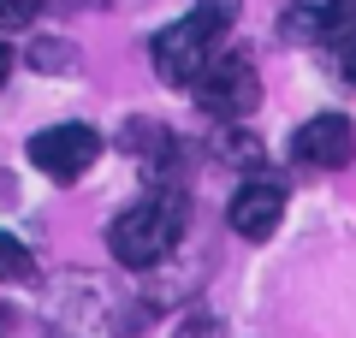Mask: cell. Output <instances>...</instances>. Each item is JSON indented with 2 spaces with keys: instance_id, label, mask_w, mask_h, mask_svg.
<instances>
[{
  "instance_id": "3957f363",
  "label": "cell",
  "mask_w": 356,
  "mask_h": 338,
  "mask_svg": "<svg viewBox=\"0 0 356 338\" xmlns=\"http://www.w3.org/2000/svg\"><path fill=\"white\" fill-rule=\"evenodd\" d=\"M214 30L202 24V18H178V24H166L161 36L149 42V54H154V72H161V83L166 89H191L196 83V72H202L208 60H214Z\"/></svg>"
},
{
  "instance_id": "ba28073f",
  "label": "cell",
  "mask_w": 356,
  "mask_h": 338,
  "mask_svg": "<svg viewBox=\"0 0 356 338\" xmlns=\"http://www.w3.org/2000/svg\"><path fill=\"white\" fill-rule=\"evenodd\" d=\"M125 149L161 172V166H172V131L154 125V119H131V125H125Z\"/></svg>"
},
{
  "instance_id": "277c9868",
  "label": "cell",
  "mask_w": 356,
  "mask_h": 338,
  "mask_svg": "<svg viewBox=\"0 0 356 338\" xmlns=\"http://www.w3.org/2000/svg\"><path fill=\"white\" fill-rule=\"evenodd\" d=\"M30 161H36V172H48L54 184H77L89 166L102 161V137H95L89 125L36 131V137H30Z\"/></svg>"
},
{
  "instance_id": "8992f818",
  "label": "cell",
  "mask_w": 356,
  "mask_h": 338,
  "mask_svg": "<svg viewBox=\"0 0 356 338\" xmlns=\"http://www.w3.org/2000/svg\"><path fill=\"white\" fill-rule=\"evenodd\" d=\"M350 30H356V0H291L280 18L285 42H321V48H332Z\"/></svg>"
},
{
  "instance_id": "7c38bea8",
  "label": "cell",
  "mask_w": 356,
  "mask_h": 338,
  "mask_svg": "<svg viewBox=\"0 0 356 338\" xmlns=\"http://www.w3.org/2000/svg\"><path fill=\"white\" fill-rule=\"evenodd\" d=\"M238 6H243V0H196V18H202L214 36H226V30L238 24Z\"/></svg>"
},
{
  "instance_id": "30bf717a",
  "label": "cell",
  "mask_w": 356,
  "mask_h": 338,
  "mask_svg": "<svg viewBox=\"0 0 356 338\" xmlns=\"http://www.w3.org/2000/svg\"><path fill=\"white\" fill-rule=\"evenodd\" d=\"M214 149H220V161H226V166H255V161H261V143H255V131H238V125L220 131Z\"/></svg>"
},
{
  "instance_id": "5bb4252c",
  "label": "cell",
  "mask_w": 356,
  "mask_h": 338,
  "mask_svg": "<svg viewBox=\"0 0 356 338\" xmlns=\"http://www.w3.org/2000/svg\"><path fill=\"white\" fill-rule=\"evenodd\" d=\"M178 338H226V326H220L214 314H191V321L178 326Z\"/></svg>"
},
{
  "instance_id": "4fadbf2b",
  "label": "cell",
  "mask_w": 356,
  "mask_h": 338,
  "mask_svg": "<svg viewBox=\"0 0 356 338\" xmlns=\"http://www.w3.org/2000/svg\"><path fill=\"white\" fill-rule=\"evenodd\" d=\"M36 6H42V0H0V24H6V30L30 24V18H36Z\"/></svg>"
},
{
  "instance_id": "2e32d148",
  "label": "cell",
  "mask_w": 356,
  "mask_h": 338,
  "mask_svg": "<svg viewBox=\"0 0 356 338\" xmlns=\"http://www.w3.org/2000/svg\"><path fill=\"white\" fill-rule=\"evenodd\" d=\"M13 77V54H6V42H0V83Z\"/></svg>"
},
{
  "instance_id": "52a82bcc",
  "label": "cell",
  "mask_w": 356,
  "mask_h": 338,
  "mask_svg": "<svg viewBox=\"0 0 356 338\" xmlns=\"http://www.w3.org/2000/svg\"><path fill=\"white\" fill-rule=\"evenodd\" d=\"M280 220H285V190L280 184H243L226 208V225L243 243H267L280 232Z\"/></svg>"
},
{
  "instance_id": "6da1fadb",
  "label": "cell",
  "mask_w": 356,
  "mask_h": 338,
  "mask_svg": "<svg viewBox=\"0 0 356 338\" xmlns=\"http://www.w3.org/2000/svg\"><path fill=\"white\" fill-rule=\"evenodd\" d=\"M184 225H191V202L178 196L172 184H161V190H149L137 208H125V214L113 220V232H107V250H113L119 267H137V273H149V267H161L166 255L184 243Z\"/></svg>"
},
{
  "instance_id": "8fae6325",
  "label": "cell",
  "mask_w": 356,
  "mask_h": 338,
  "mask_svg": "<svg viewBox=\"0 0 356 338\" xmlns=\"http://www.w3.org/2000/svg\"><path fill=\"white\" fill-rule=\"evenodd\" d=\"M30 65H36V72H60V77H77V48L72 42H36V48H30Z\"/></svg>"
},
{
  "instance_id": "5b68a950",
  "label": "cell",
  "mask_w": 356,
  "mask_h": 338,
  "mask_svg": "<svg viewBox=\"0 0 356 338\" xmlns=\"http://www.w3.org/2000/svg\"><path fill=\"white\" fill-rule=\"evenodd\" d=\"M291 161L309 166V172H339V166H350L356 161V125L344 113H315L309 125H297Z\"/></svg>"
},
{
  "instance_id": "7a4b0ae2",
  "label": "cell",
  "mask_w": 356,
  "mask_h": 338,
  "mask_svg": "<svg viewBox=\"0 0 356 338\" xmlns=\"http://www.w3.org/2000/svg\"><path fill=\"white\" fill-rule=\"evenodd\" d=\"M196 107L214 113V119H232V125H243L255 107H261V77H255V65L243 60V54H220L196 72Z\"/></svg>"
},
{
  "instance_id": "9a60e30c",
  "label": "cell",
  "mask_w": 356,
  "mask_h": 338,
  "mask_svg": "<svg viewBox=\"0 0 356 338\" xmlns=\"http://www.w3.org/2000/svg\"><path fill=\"white\" fill-rule=\"evenodd\" d=\"M332 48H339V77H344V83H356V30H350V36H339Z\"/></svg>"
},
{
  "instance_id": "9c48e42d",
  "label": "cell",
  "mask_w": 356,
  "mask_h": 338,
  "mask_svg": "<svg viewBox=\"0 0 356 338\" xmlns=\"http://www.w3.org/2000/svg\"><path fill=\"white\" fill-rule=\"evenodd\" d=\"M0 279H6V285L36 279V255H30V243H18L13 232H0Z\"/></svg>"
}]
</instances>
